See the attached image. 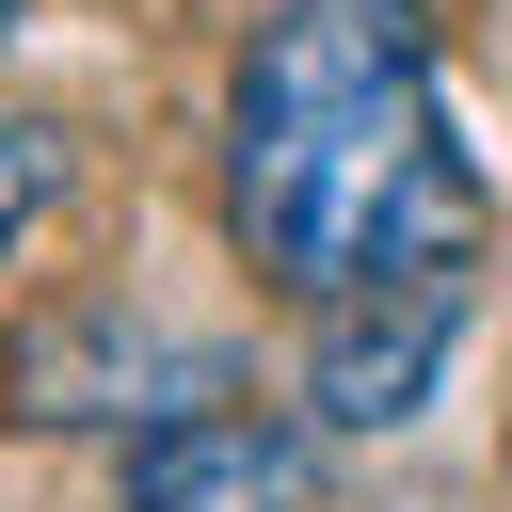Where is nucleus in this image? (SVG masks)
Wrapping results in <instances>:
<instances>
[{
    "label": "nucleus",
    "mask_w": 512,
    "mask_h": 512,
    "mask_svg": "<svg viewBox=\"0 0 512 512\" xmlns=\"http://www.w3.org/2000/svg\"><path fill=\"white\" fill-rule=\"evenodd\" d=\"M448 336H464V272H400V288H352V304H320L304 416H320V432H400V416L432 400Z\"/></svg>",
    "instance_id": "obj_2"
},
{
    "label": "nucleus",
    "mask_w": 512,
    "mask_h": 512,
    "mask_svg": "<svg viewBox=\"0 0 512 512\" xmlns=\"http://www.w3.org/2000/svg\"><path fill=\"white\" fill-rule=\"evenodd\" d=\"M128 512H304L320 496V448L304 416H256V400H176L128 432Z\"/></svg>",
    "instance_id": "obj_3"
},
{
    "label": "nucleus",
    "mask_w": 512,
    "mask_h": 512,
    "mask_svg": "<svg viewBox=\"0 0 512 512\" xmlns=\"http://www.w3.org/2000/svg\"><path fill=\"white\" fill-rule=\"evenodd\" d=\"M48 192H64V128H48V112H16V96H0V256H16V240H32V208H48Z\"/></svg>",
    "instance_id": "obj_5"
},
{
    "label": "nucleus",
    "mask_w": 512,
    "mask_h": 512,
    "mask_svg": "<svg viewBox=\"0 0 512 512\" xmlns=\"http://www.w3.org/2000/svg\"><path fill=\"white\" fill-rule=\"evenodd\" d=\"M144 384L224 400V368H208V352H160L144 320H64V336H32V352H16V416H128Z\"/></svg>",
    "instance_id": "obj_4"
},
{
    "label": "nucleus",
    "mask_w": 512,
    "mask_h": 512,
    "mask_svg": "<svg viewBox=\"0 0 512 512\" xmlns=\"http://www.w3.org/2000/svg\"><path fill=\"white\" fill-rule=\"evenodd\" d=\"M0 32H16V0H0Z\"/></svg>",
    "instance_id": "obj_6"
},
{
    "label": "nucleus",
    "mask_w": 512,
    "mask_h": 512,
    "mask_svg": "<svg viewBox=\"0 0 512 512\" xmlns=\"http://www.w3.org/2000/svg\"><path fill=\"white\" fill-rule=\"evenodd\" d=\"M224 224L288 304L464 272L496 192L448 128L416 0H256L224 80Z\"/></svg>",
    "instance_id": "obj_1"
}]
</instances>
